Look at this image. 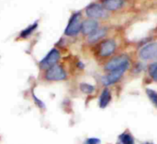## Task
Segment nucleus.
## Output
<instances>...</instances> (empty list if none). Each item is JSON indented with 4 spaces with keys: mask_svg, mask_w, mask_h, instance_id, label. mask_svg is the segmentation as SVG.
<instances>
[{
    "mask_svg": "<svg viewBox=\"0 0 157 144\" xmlns=\"http://www.w3.org/2000/svg\"><path fill=\"white\" fill-rule=\"evenodd\" d=\"M129 67H130V61L128 60L124 64H122L121 67H119L118 68H116V69L109 72L107 75L103 76L102 79H101V81H102L103 85L106 86V87H108L109 85L115 84L118 81H120L121 79L125 74V72L128 70Z\"/></svg>",
    "mask_w": 157,
    "mask_h": 144,
    "instance_id": "f257e3e1",
    "label": "nucleus"
},
{
    "mask_svg": "<svg viewBox=\"0 0 157 144\" xmlns=\"http://www.w3.org/2000/svg\"><path fill=\"white\" fill-rule=\"evenodd\" d=\"M82 22V13L80 11L73 13L64 30V35L68 37L77 36L81 32Z\"/></svg>",
    "mask_w": 157,
    "mask_h": 144,
    "instance_id": "f03ea898",
    "label": "nucleus"
},
{
    "mask_svg": "<svg viewBox=\"0 0 157 144\" xmlns=\"http://www.w3.org/2000/svg\"><path fill=\"white\" fill-rule=\"evenodd\" d=\"M86 15L92 19H104L109 17V11L98 3H91L85 9Z\"/></svg>",
    "mask_w": 157,
    "mask_h": 144,
    "instance_id": "7ed1b4c3",
    "label": "nucleus"
},
{
    "mask_svg": "<svg viewBox=\"0 0 157 144\" xmlns=\"http://www.w3.org/2000/svg\"><path fill=\"white\" fill-rule=\"evenodd\" d=\"M45 79L49 81H62L66 80L67 73L61 65H54L45 70Z\"/></svg>",
    "mask_w": 157,
    "mask_h": 144,
    "instance_id": "20e7f679",
    "label": "nucleus"
},
{
    "mask_svg": "<svg viewBox=\"0 0 157 144\" xmlns=\"http://www.w3.org/2000/svg\"><path fill=\"white\" fill-rule=\"evenodd\" d=\"M60 57H61V54H60V51L57 48L51 49L48 52V54L40 61L39 65H40V69L46 70L49 68L56 65L58 63V61L60 60Z\"/></svg>",
    "mask_w": 157,
    "mask_h": 144,
    "instance_id": "39448f33",
    "label": "nucleus"
},
{
    "mask_svg": "<svg viewBox=\"0 0 157 144\" xmlns=\"http://www.w3.org/2000/svg\"><path fill=\"white\" fill-rule=\"evenodd\" d=\"M139 57L144 61L157 60V43H150L139 51Z\"/></svg>",
    "mask_w": 157,
    "mask_h": 144,
    "instance_id": "423d86ee",
    "label": "nucleus"
},
{
    "mask_svg": "<svg viewBox=\"0 0 157 144\" xmlns=\"http://www.w3.org/2000/svg\"><path fill=\"white\" fill-rule=\"evenodd\" d=\"M117 48V44L116 42L112 39H109L106 41H103L100 44H99V48H98V55L100 57H108L110 56Z\"/></svg>",
    "mask_w": 157,
    "mask_h": 144,
    "instance_id": "0eeeda50",
    "label": "nucleus"
},
{
    "mask_svg": "<svg viewBox=\"0 0 157 144\" xmlns=\"http://www.w3.org/2000/svg\"><path fill=\"white\" fill-rule=\"evenodd\" d=\"M128 57L126 56H118L116 57L111 58L109 61L107 62V64L104 67V69L108 72H110L116 68H118L119 67H121L122 64H124L126 61H128Z\"/></svg>",
    "mask_w": 157,
    "mask_h": 144,
    "instance_id": "6e6552de",
    "label": "nucleus"
},
{
    "mask_svg": "<svg viewBox=\"0 0 157 144\" xmlns=\"http://www.w3.org/2000/svg\"><path fill=\"white\" fill-rule=\"evenodd\" d=\"M98 22L96 19H86L84 20L82 22V29H81V32L83 33V35L85 36H88L91 33H93L96 30H98Z\"/></svg>",
    "mask_w": 157,
    "mask_h": 144,
    "instance_id": "1a4fd4ad",
    "label": "nucleus"
},
{
    "mask_svg": "<svg viewBox=\"0 0 157 144\" xmlns=\"http://www.w3.org/2000/svg\"><path fill=\"white\" fill-rule=\"evenodd\" d=\"M107 32H108L107 28H104V27L98 28L93 33H91L90 35L87 36V42L89 43H95L100 41L101 39H103L107 35Z\"/></svg>",
    "mask_w": 157,
    "mask_h": 144,
    "instance_id": "9d476101",
    "label": "nucleus"
},
{
    "mask_svg": "<svg viewBox=\"0 0 157 144\" xmlns=\"http://www.w3.org/2000/svg\"><path fill=\"white\" fill-rule=\"evenodd\" d=\"M125 0H104L102 1V6L108 11H116L123 6Z\"/></svg>",
    "mask_w": 157,
    "mask_h": 144,
    "instance_id": "9b49d317",
    "label": "nucleus"
},
{
    "mask_svg": "<svg viewBox=\"0 0 157 144\" xmlns=\"http://www.w3.org/2000/svg\"><path fill=\"white\" fill-rule=\"evenodd\" d=\"M111 98H112V96H111V92L106 87V88L101 92L100 96H99V99H98V105H99V107H100L101 109L106 108V107L109 105V103H110V101H111Z\"/></svg>",
    "mask_w": 157,
    "mask_h": 144,
    "instance_id": "f8f14e48",
    "label": "nucleus"
},
{
    "mask_svg": "<svg viewBox=\"0 0 157 144\" xmlns=\"http://www.w3.org/2000/svg\"><path fill=\"white\" fill-rule=\"evenodd\" d=\"M38 25H39L38 24V21H35L31 25H29L27 28H25L23 31H21L19 32V38H21V39H27V38L30 37L33 34V32L37 30Z\"/></svg>",
    "mask_w": 157,
    "mask_h": 144,
    "instance_id": "ddd939ff",
    "label": "nucleus"
},
{
    "mask_svg": "<svg viewBox=\"0 0 157 144\" xmlns=\"http://www.w3.org/2000/svg\"><path fill=\"white\" fill-rule=\"evenodd\" d=\"M120 144H135V141L133 136L130 132H123L119 136Z\"/></svg>",
    "mask_w": 157,
    "mask_h": 144,
    "instance_id": "4468645a",
    "label": "nucleus"
},
{
    "mask_svg": "<svg viewBox=\"0 0 157 144\" xmlns=\"http://www.w3.org/2000/svg\"><path fill=\"white\" fill-rule=\"evenodd\" d=\"M79 89H80V91H81L83 93L88 94V95H89V94H92V93L95 92V90H96V88H95L94 85H92V84H90V83H86V82H82V83H80Z\"/></svg>",
    "mask_w": 157,
    "mask_h": 144,
    "instance_id": "2eb2a0df",
    "label": "nucleus"
},
{
    "mask_svg": "<svg viewBox=\"0 0 157 144\" xmlns=\"http://www.w3.org/2000/svg\"><path fill=\"white\" fill-rule=\"evenodd\" d=\"M146 94H147L149 100L157 108V92H155L153 89H146Z\"/></svg>",
    "mask_w": 157,
    "mask_h": 144,
    "instance_id": "dca6fc26",
    "label": "nucleus"
},
{
    "mask_svg": "<svg viewBox=\"0 0 157 144\" xmlns=\"http://www.w3.org/2000/svg\"><path fill=\"white\" fill-rule=\"evenodd\" d=\"M148 71L149 74L151 76V78L157 82V62H155L153 64H151L148 68Z\"/></svg>",
    "mask_w": 157,
    "mask_h": 144,
    "instance_id": "f3484780",
    "label": "nucleus"
},
{
    "mask_svg": "<svg viewBox=\"0 0 157 144\" xmlns=\"http://www.w3.org/2000/svg\"><path fill=\"white\" fill-rule=\"evenodd\" d=\"M32 98H33V100H34V103L37 105V106H38L39 108H40V109H45V107H46L45 104H44L41 100H40V99L35 95L34 93H32Z\"/></svg>",
    "mask_w": 157,
    "mask_h": 144,
    "instance_id": "a211bd4d",
    "label": "nucleus"
},
{
    "mask_svg": "<svg viewBox=\"0 0 157 144\" xmlns=\"http://www.w3.org/2000/svg\"><path fill=\"white\" fill-rule=\"evenodd\" d=\"M101 141L98 138H88L85 141L84 144H100Z\"/></svg>",
    "mask_w": 157,
    "mask_h": 144,
    "instance_id": "6ab92c4d",
    "label": "nucleus"
},
{
    "mask_svg": "<svg viewBox=\"0 0 157 144\" xmlns=\"http://www.w3.org/2000/svg\"><path fill=\"white\" fill-rule=\"evenodd\" d=\"M143 144H153V143H151V142H145V143H143Z\"/></svg>",
    "mask_w": 157,
    "mask_h": 144,
    "instance_id": "aec40b11",
    "label": "nucleus"
},
{
    "mask_svg": "<svg viewBox=\"0 0 157 144\" xmlns=\"http://www.w3.org/2000/svg\"><path fill=\"white\" fill-rule=\"evenodd\" d=\"M102 1H104V0H102Z\"/></svg>",
    "mask_w": 157,
    "mask_h": 144,
    "instance_id": "412c9836",
    "label": "nucleus"
}]
</instances>
